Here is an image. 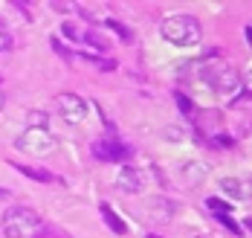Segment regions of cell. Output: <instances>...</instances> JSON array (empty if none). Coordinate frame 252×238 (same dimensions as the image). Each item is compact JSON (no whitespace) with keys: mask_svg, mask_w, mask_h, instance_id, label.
I'll list each match as a JSON object with an SVG mask.
<instances>
[{"mask_svg":"<svg viewBox=\"0 0 252 238\" xmlns=\"http://www.w3.org/2000/svg\"><path fill=\"white\" fill-rule=\"evenodd\" d=\"M41 227V215L32 206H9L0 218V233L6 238H32Z\"/></svg>","mask_w":252,"mask_h":238,"instance_id":"obj_1","label":"cell"},{"mask_svg":"<svg viewBox=\"0 0 252 238\" xmlns=\"http://www.w3.org/2000/svg\"><path fill=\"white\" fill-rule=\"evenodd\" d=\"M159 35L174 47H194L203 35V27L194 15H171L162 21Z\"/></svg>","mask_w":252,"mask_h":238,"instance_id":"obj_2","label":"cell"},{"mask_svg":"<svg viewBox=\"0 0 252 238\" xmlns=\"http://www.w3.org/2000/svg\"><path fill=\"white\" fill-rule=\"evenodd\" d=\"M15 145H18L24 154H32V157H47V154H52V151L58 148V139H55L47 128H26V131L15 139Z\"/></svg>","mask_w":252,"mask_h":238,"instance_id":"obj_3","label":"cell"},{"mask_svg":"<svg viewBox=\"0 0 252 238\" xmlns=\"http://www.w3.org/2000/svg\"><path fill=\"white\" fill-rule=\"evenodd\" d=\"M209 84L215 87V93L220 99H229L235 102L238 93H244V81H241V73L235 67H218V70H209Z\"/></svg>","mask_w":252,"mask_h":238,"instance_id":"obj_4","label":"cell"},{"mask_svg":"<svg viewBox=\"0 0 252 238\" xmlns=\"http://www.w3.org/2000/svg\"><path fill=\"white\" fill-rule=\"evenodd\" d=\"M58 113H61V119L67 125H78L87 116V102L78 93H61L58 96Z\"/></svg>","mask_w":252,"mask_h":238,"instance_id":"obj_5","label":"cell"},{"mask_svg":"<svg viewBox=\"0 0 252 238\" xmlns=\"http://www.w3.org/2000/svg\"><path fill=\"white\" fill-rule=\"evenodd\" d=\"M93 154L104 163H122L130 157V148L119 139H99V142H93Z\"/></svg>","mask_w":252,"mask_h":238,"instance_id":"obj_6","label":"cell"},{"mask_svg":"<svg viewBox=\"0 0 252 238\" xmlns=\"http://www.w3.org/2000/svg\"><path fill=\"white\" fill-rule=\"evenodd\" d=\"M116 189L122 195H136L142 189V171L136 166H122L119 174H116Z\"/></svg>","mask_w":252,"mask_h":238,"instance_id":"obj_7","label":"cell"},{"mask_svg":"<svg viewBox=\"0 0 252 238\" xmlns=\"http://www.w3.org/2000/svg\"><path fill=\"white\" fill-rule=\"evenodd\" d=\"M220 189L226 192L229 198H235V201H247L250 198V183L241 180V177H223L220 180Z\"/></svg>","mask_w":252,"mask_h":238,"instance_id":"obj_8","label":"cell"},{"mask_svg":"<svg viewBox=\"0 0 252 238\" xmlns=\"http://www.w3.org/2000/svg\"><path fill=\"white\" fill-rule=\"evenodd\" d=\"M99 209H101V218H104V224H107V227H110L116 236H125V233H127V224L122 221V218H119V215H116V212H113V206H110V204H101Z\"/></svg>","mask_w":252,"mask_h":238,"instance_id":"obj_9","label":"cell"},{"mask_svg":"<svg viewBox=\"0 0 252 238\" xmlns=\"http://www.w3.org/2000/svg\"><path fill=\"white\" fill-rule=\"evenodd\" d=\"M21 174H26V177H32V180H41V183H50V180H55L50 171H41V169H29V166H15Z\"/></svg>","mask_w":252,"mask_h":238,"instance_id":"obj_10","label":"cell"},{"mask_svg":"<svg viewBox=\"0 0 252 238\" xmlns=\"http://www.w3.org/2000/svg\"><path fill=\"white\" fill-rule=\"evenodd\" d=\"M206 206L215 209V215H232V206L226 201H220V198H206Z\"/></svg>","mask_w":252,"mask_h":238,"instance_id":"obj_11","label":"cell"},{"mask_svg":"<svg viewBox=\"0 0 252 238\" xmlns=\"http://www.w3.org/2000/svg\"><path fill=\"white\" fill-rule=\"evenodd\" d=\"M32 238H70V236H67L61 227H41V230H38Z\"/></svg>","mask_w":252,"mask_h":238,"instance_id":"obj_12","label":"cell"},{"mask_svg":"<svg viewBox=\"0 0 252 238\" xmlns=\"http://www.w3.org/2000/svg\"><path fill=\"white\" fill-rule=\"evenodd\" d=\"M29 122H32V128H47V113L32 110V113H29Z\"/></svg>","mask_w":252,"mask_h":238,"instance_id":"obj_13","label":"cell"},{"mask_svg":"<svg viewBox=\"0 0 252 238\" xmlns=\"http://www.w3.org/2000/svg\"><path fill=\"white\" fill-rule=\"evenodd\" d=\"M107 27L113 29V32H119L122 41H130V29H125V24H119V21H107Z\"/></svg>","mask_w":252,"mask_h":238,"instance_id":"obj_14","label":"cell"},{"mask_svg":"<svg viewBox=\"0 0 252 238\" xmlns=\"http://www.w3.org/2000/svg\"><path fill=\"white\" fill-rule=\"evenodd\" d=\"M9 47H12V35H9V32H6V29L0 27V53H6V50H9Z\"/></svg>","mask_w":252,"mask_h":238,"instance_id":"obj_15","label":"cell"},{"mask_svg":"<svg viewBox=\"0 0 252 238\" xmlns=\"http://www.w3.org/2000/svg\"><path fill=\"white\" fill-rule=\"evenodd\" d=\"M61 32H64L67 38H73V41H81V32H78L73 24H64V27H61Z\"/></svg>","mask_w":252,"mask_h":238,"instance_id":"obj_16","label":"cell"},{"mask_svg":"<svg viewBox=\"0 0 252 238\" xmlns=\"http://www.w3.org/2000/svg\"><path fill=\"white\" fill-rule=\"evenodd\" d=\"M177 105H180V110H191V102H189L183 93H177Z\"/></svg>","mask_w":252,"mask_h":238,"instance_id":"obj_17","label":"cell"},{"mask_svg":"<svg viewBox=\"0 0 252 238\" xmlns=\"http://www.w3.org/2000/svg\"><path fill=\"white\" fill-rule=\"evenodd\" d=\"M3 102H6V99H3V93H0V110H3Z\"/></svg>","mask_w":252,"mask_h":238,"instance_id":"obj_18","label":"cell"},{"mask_svg":"<svg viewBox=\"0 0 252 238\" xmlns=\"http://www.w3.org/2000/svg\"><path fill=\"white\" fill-rule=\"evenodd\" d=\"M148 238H162V236H148Z\"/></svg>","mask_w":252,"mask_h":238,"instance_id":"obj_19","label":"cell"}]
</instances>
